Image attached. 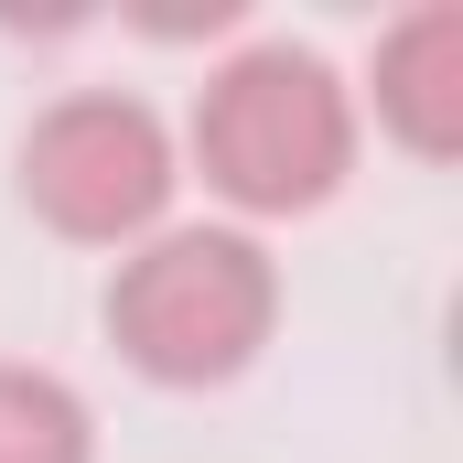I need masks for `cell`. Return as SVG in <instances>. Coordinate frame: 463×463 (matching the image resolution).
<instances>
[{"label": "cell", "mask_w": 463, "mask_h": 463, "mask_svg": "<svg viewBox=\"0 0 463 463\" xmlns=\"http://www.w3.org/2000/svg\"><path fill=\"white\" fill-rule=\"evenodd\" d=\"M173 140H184V184H205V205L248 237L324 216L366 162L355 76L302 33H237L194 76Z\"/></svg>", "instance_id": "cell-1"}, {"label": "cell", "mask_w": 463, "mask_h": 463, "mask_svg": "<svg viewBox=\"0 0 463 463\" xmlns=\"http://www.w3.org/2000/svg\"><path fill=\"white\" fill-rule=\"evenodd\" d=\"M280 302L291 291H280L269 237L227 227V216H173L162 237H140V248L109 259L98 324H109L118 366L140 388L205 399V388H237L280 345Z\"/></svg>", "instance_id": "cell-2"}, {"label": "cell", "mask_w": 463, "mask_h": 463, "mask_svg": "<svg viewBox=\"0 0 463 463\" xmlns=\"http://www.w3.org/2000/svg\"><path fill=\"white\" fill-rule=\"evenodd\" d=\"M11 194L22 216L65 248H140L184 205V140L173 109L140 87H54L11 140Z\"/></svg>", "instance_id": "cell-3"}, {"label": "cell", "mask_w": 463, "mask_h": 463, "mask_svg": "<svg viewBox=\"0 0 463 463\" xmlns=\"http://www.w3.org/2000/svg\"><path fill=\"white\" fill-rule=\"evenodd\" d=\"M355 118L410 151L420 173L463 162V0H410L377 22L366 76H355Z\"/></svg>", "instance_id": "cell-4"}, {"label": "cell", "mask_w": 463, "mask_h": 463, "mask_svg": "<svg viewBox=\"0 0 463 463\" xmlns=\"http://www.w3.org/2000/svg\"><path fill=\"white\" fill-rule=\"evenodd\" d=\"M0 463H98V410L65 366L0 355Z\"/></svg>", "instance_id": "cell-5"}]
</instances>
